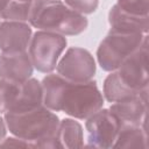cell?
I'll list each match as a JSON object with an SVG mask.
<instances>
[{"instance_id":"22","label":"cell","mask_w":149,"mask_h":149,"mask_svg":"<svg viewBox=\"0 0 149 149\" xmlns=\"http://www.w3.org/2000/svg\"><path fill=\"white\" fill-rule=\"evenodd\" d=\"M20 1H29V2H30V1H33V0H20Z\"/></svg>"},{"instance_id":"12","label":"cell","mask_w":149,"mask_h":149,"mask_svg":"<svg viewBox=\"0 0 149 149\" xmlns=\"http://www.w3.org/2000/svg\"><path fill=\"white\" fill-rule=\"evenodd\" d=\"M31 38V28L24 22L5 21L0 23V49L2 52L26 51Z\"/></svg>"},{"instance_id":"8","label":"cell","mask_w":149,"mask_h":149,"mask_svg":"<svg viewBox=\"0 0 149 149\" xmlns=\"http://www.w3.org/2000/svg\"><path fill=\"white\" fill-rule=\"evenodd\" d=\"M88 147L93 148H111L113 147L120 122L109 109H99L87 118L86 121Z\"/></svg>"},{"instance_id":"17","label":"cell","mask_w":149,"mask_h":149,"mask_svg":"<svg viewBox=\"0 0 149 149\" xmlns=\"http://www.w3.org/2000/svg\"><path fill=\"white\" fill-rule=\"evenodd\" d=\"M148 2L149 0H118L116 6L128 14L147 16L149 10Z\"/></svg>"},{"instance_id":"16","label":"cell","mask_w":149,"mask_h":149,"mask_svg":"<svg viewBox=\"0 0 149 149\" xmlns=\"http://www.w3.org/2000/svg\"><path fill=\"white\" fill-rule=\"evenodd\" d=\"M31 1H20V0H10L8 5L0 13L1 17L7 21H20L24 22L29 19Z\"/></svg>"},{"instance_id":"20","label":"cell","mask_w":149,"mask_h":149,"mask_svg":"<svg viewBox=\"0 0 149 149\" xmlns=\"http://www.w3.org/2000/svg\"><path fill=\"white\" fill-rule=\"evenodd\" d=\"M5 135H6V122H5V120L0 116V142L3 140Z\"/></svg>"},{"instance_id":"4","label":"cell","mask_w":149,"mask_h":149,"mask_svg":"<svg viewBox=\"0 0 149 149\" xmlns=\"http://www.w3.org/2000/svg\"><path fill=\"white\" fill-rule=\"evenodd\" d=\"M42 104V85L36 79L14 83L0 78V114L24 112Z\"/></svg>"},{"instance_id":"15","label":"cell","mask_w":149,"mask_h":149,"mask_svg":"<svg viewBox=\"0 0 149 149\" xmlns=\"http://www.w3.org/2000/svg\"><path fill=\"white\" fill-rule=\"evenodd\" d=\"M147 130L142 126H121L114 148H147Z\"/></svg>"},{"instance_id":"5","label":"cell","mask_w":149,"mask_h":149,"mask_svg":"<svg viewBox=\"0 0 149 149\" xmlns=\"http://www.w3.org/2000/svg\"><path fill=\"white\" fill-rule=\"evenodd\" d=\"M147 38V34H127L109 30V34L100 42L97 51L99 65L105 71H115Z\"/></svg>"},{"instance_id":"9","label":"cell","mask_w":149,"mask_h":149,"mask_svg":"<svg viewBox=\"0 0 149 149\" xmlns=\"http://www.w3.org/2000/svg\"><path fill=\"white\" fill-rule=\"evenodd\" d=\"M57 72L71 81H88L95 73V62L86 49L70 48L57 63Z\"/></svg>"},{"instance_id":"6","label":"cell","mask_w":149,"mask_h":149,"mask_svg":"<svg viewBox=\"0 0 149 149\" xmlns=\"http://www.w3.org/2000/svg\"><path fill=\"white\" fill-rule=\"evenodd\" d=\"M66 47V38L63 35L38 30L29 42V57L33 66L43 73L56 69L58 58Z\"/></svg>"},{"instance_id":"3","label":"cell","mask_w":149,"mask_h":149,"mask_svg":"<svg viewBox=\"0 0 149 149\" xmlns=\"http://www.w3.org/2000/svg\"><path fill=\"white\" fill-rule=\"evenodd\" d=\"M29 23L40 30L59 35H78L87 28V19L61 0H33Z\"/></svg>"},{"instance_id":"1","label":"cell","mask_w":149,"mask_h":149,"mask_svg":"<svg viewBox=\"0 0 149 149\" xmlns=\"http://www.w3.org/2000/svg\"><path fill=\"white\" fill-rule=\"evenodd\" d=\"M43 105L76 119H87L102 107L104 98L94 81H71L50 73L42 81Z\"/></svg>"},{"instance_id":"7","label":"cell","mask_w":149,"mask_h":149,"mask_svg":"<svg viewBox=\"0 0 149 149\" xmlns=\"http://www.w3.org/2000/svg\"><path fill=\"white\" fill-rule=\"evenodd\" d=\"M122 85L134 94L148 92V38L115 70Z\"/></svg>"},{"instance_id":"18","label":"cell","mask_w":149,"mask_h":149,"mask_svg":"<svg viewBox=\"0 0 149 149\" xmlns=\"http://www.w3.org/2000/svg\"><path fill=\"white\" fill-rule=\"evenodd\" d=\"M65 5L79 14H91L98 7V0H65Z\"/></svg>"},{"instance_id":"10","label":"cell","mask_w":149,"mask_h":149,"mask_svg":"<svg viewBox=\"0 0 149 149\" xmlns=\"http://www.w3.org/2000/svg\"><path fill=\"white\" fill-rule=\"evenodd\" d=\"M148 92L114 102L109 111L119 120L120 126H142L147 118Z\"/></svg>"},{"instance_id":"21","label":"cell","mask_w":149,"mask_h":149,"mask_svg":"<svg viewBox=\"0 0 149 149\" xmlns=\"http://www.w3.org/2000/svg\"><path fill=\"white\" fill-rule=\"evenodd\" d=\"M9 1H10V0H0V13L3 10V8L8 5Z\"/></svg>"},{"instance_id":"11","label":"cell","mask_w":149,"mask_h":149,"mask_svg":"<svg viewBox=\"0 0 149 149\" xmlns=\"http://www.w3.org/2000/svg\"><path fill=\"white\" fill-rule=\"evenodd\" d=\"M33 63L26 51L2 52L0 55V78L23 83L33 74Z\"/></svg>"},{"instance_id":"13","label":"cell","mask_w":149,"mask_h":149,"mask_svg":"<svg viewBox=\"0 0 149 149\" xmlns=\"http://www.w3.org/2000/svg\"><path fill=\"white\" fill-rule=\"evenodd\" d=\"M111 30L127 34H147L149 28V16H137L121 10L114 5L108 14Z\"/></svg>"},{"instance_id":"14","label":"cell","mask_w":149,"mask_h":149,"mask_svg":"<svg viewBox=\"0 0 149 149\" xmlns=\"http://www.w3.org/2000/svg\"><path fill=\"white\" fill-rule=\"evenodd\" d=\"M83 128L79 122L72 119H64L59 122L56 132L58 148H81L84 147Z\"/></svg>"},{"instance_id":"2","label":"cell","mask_w":149,"mask_h":149,"mask_svg":"<svg viewBox=\"0 0 149 149\" xmlns=\"http://www.w3.org/2000/svg\"><path fill=\"white\" fill-rule=\"evenodd\" d=\"M5 122L14 136L28 142L31 148H58V118L42 105L24 112L5 113Z\"/></svg>"},{"instance_id":"19","label":"cell","mask_w":149,"mask_h":149,"mask_svg":"<svg viewBox=\"0 0 149 149\" xmlns=\"http://www.w3.org/2000/svg\"><path fill=\"white\" fill-rule=\"evenodd\" d=\"M0 147H22V148H28L31 147L28 142L16 137V139H6L3 143H0Z\"/></svg>"}]
</instances>
